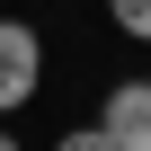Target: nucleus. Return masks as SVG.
<instances>
[{
	"mask_svg": "<svg viewBox=\"0 0 151 151\" xmlns=\"http://www.w3.org/2000/svg\"><path fill=\"white\" fill-rule=\"evenodd\" d=\"M53 151H116V133H107V124H71Z\"/></svg>",
	"mask_w": 151,
	"mask_h": 151,
	"instance_id": "obj_4",
	"label": "nucleus"
},
{
	"mask_svg": "<svg viewBox=\"0 0 151 151\" xmlns=\"http://www.w3.org/2000/svg\"><path fill=\"white\" fill-rule=\"evenodd\" d=\"M0 151H18V133H0Z\"/></svg>",
	"mask_w": 151,
	"mask_h": 151,
	"instance_id": "obj_5",
	"label": "nucleus"
},
{
	"mask_svg": "<svg viewBox=\"0 0 151 151\" xmlns=\"http://www.w3.org/2000/svg\"><path fill=\"white\" fill-rule=\"evenodd\" d=\"M107 18H116L133 45H151V0H107Z\"/></svg>",
	"mask_w": 151,
	"mask_h": 151,
	"instance_id": "obj_3",
	"label": "nucleus"
},
{
	"mask_svg": "<svg viewBox=\"0 0 151 151\" xmlns=\"http://www.w3.org/2000/svg\"><path fill=\"white\" fill-rule=\"evenodd\" d=\"M45 89V36L27 18H0V116H18Z\"/></svg>",
	"mask_w": 151,
	"mask_h": 151,
	"instance_id": "obj_1",
	"label": "nucleus"
},
{
	"mask_svg": "<svg viewBox=\"0 0 151 151\" xmlns=\"http://www.w3.org/2000/svg\"><path fill=\"white\" fill-rule=\"evenodd\" d=\"M98 124L116 133V151H151V80H116L107 107H98Z\"/></svg>",
	"mask_w": 151,
	"mask_h": 151,
	"instance_id": "obj_2",
	"label": "nucleus"
}]
</instances>
